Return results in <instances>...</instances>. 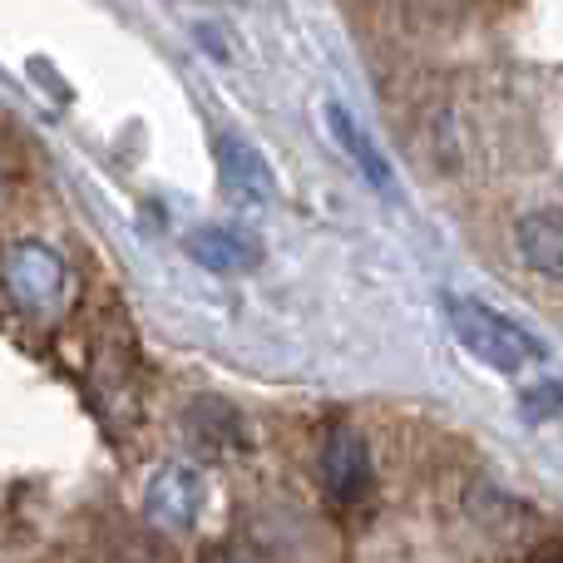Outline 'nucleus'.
Instances as JSON below:
<instances>
[{
    "label": "nucleus",
    "mask_w": 563,
    "mask_h": 563,
    "mask_svg": "<svg viewBox=\"0 0 563 563\" xmlns=\"http://www.w3.org/2000/svg\"><path fill=\"white\" fill-rule=\"evenodd\" d=\"M440 307H445L450 336H455L479 366L499 371V376H519L525 366L544 361V341L529 336V331L519 327L515 317H505V311L485 307V301H475V297H445Z\"/></svg>",
    "instance_id": "1"
},
{
    "label": "nucleus",
    "mask_w": 563,
    "mask_h": 563,
    "mask_svg": "<svg viewBox=\"0 0 563 563\" xmlns=\"http://www.w3.org/2000/svg\"><path fill=\"white\" fill-rule=\"evenodd\" d=\"M321 479H327L331 499H341V505L366 499L371 479H376V465H371V445L356 426L327 430V440H321Z\"/></svg>",
    "instance_id": "2"
},
{
    "label": "nucleus",
    "mask_w": 563,
    "mask_h": 563,
    "mask_svg": "<svg viewBox=\"0 0 563 563\" xmlns=\"http://www.w3.org/2000/svg\"><path fill=\"white\" fill-rule=\"evenodd\" d=\"M5 282H10V291H15L25 307H35V311L59 307L65 291H69L65 263H59L45 243H20L15 253L5 257Z\"/></svg>",
    "instance_id": "3"
},
{
    "label": "nucleus",
    "mask_w": 563,
    "mask_h": 563,
    "mask_svg": "<svg viewBox=\"0 0 563 563\" xmlns=\"http://www.w3.org/2000/svg\"><path fill=\"white\" fill-rule=\"evenodd\" d=\"M218 174H223V188L233 203L243 208H267L277 198V174L263 154H257L247 139L223 134L218 139Z\"/></svg>",
    "instance_id": "4"
},
{
    "label": "nucleus",
    "mask_w": 563,
    "mask_h": 563,
    "mask_svg": "<svg viewBox=\"0 0 563 563\" xmlns=\"http://www.w3.org/2000/svg\"><path fill=\"white\" fill-rule=\"evenodd\" d=\"M184 253L194 257L198 267H208V273H253L257 263H263V243L247 233H238V228H223V223H208V228H194V233L184 238Z\"/></svg>",
    "instance_id": "5"
},
{
    "label": "nucleus",
    "mask_w": 563,
    "mask_h": 563,
    "mask_svg": "<svg viewBox=\"0 0 563 563\" xmlns=\"http://www.w3.org/2000/svg\"><path fill=\"white\" fill-rule=\"evenodd\" d=\"M203 509V475L194 465H168L148 485V515L168 529H188Z\"/></svg>",
    "instance_id": "6"
},
{
    "label": "nucleus",
    "mask_w": 563,
    "mask_h": 563,
    "mask_svg": "<svg viewBox=\"0 0 563 563\" xmlns=\"http://www.w3.org/2000/svg\"><path fill=\"white\" fill-rule=\"evenodd\" d=\"M515 253L544 277H563V208H534L515 223Z\"/></svg>",
    "instance_id": "7"
},
{
    "label": "nucleus",
    "mask_w": 563,
    "mask_h": 563,
    "mask_svg": "<svg viewBox=\"0 0 563 563\" xmlns=\"http://www.w3.org/2000/svg\"><path fill=\"white\" fill-rule=\"evenodd\" d=\"M321 114H327V129H331V139H336L341 148L351 154V164L366 174V184L371 188H396V168L386 164V154H380L376 144H371V134L356 124V114H351L341 99H327L321 104Z\"/></svg>",
    "instance_id": "8"
},
{
    "label": "nucleus",
    "mask_w": 563,
    "mask_h": 563,
    "mask_svg": "<svg viewBox=\"0 0 563 563\" xmlns=\"http://www.w3.org/2000/svg\"><path fill=\"white\" fill-rule=\"evenodd\" d=\"M188 435L203 450H233L243 440V420H238L233 406L223 400H194L188 406Z\"/></svg>",
    "instance_id": "9"
},
{
    "label": "nucleus",
    "mask_w": 563,
    "mask_h": 563,
    "mask_svg": "<svg viewBox=\"0 0 563 563\" xmlns=\"http://www.w3.org/2000/svg\"><path fill=\"white\" fill-rule=\"evenodd\" d=\"M519 410H525V420H549L554 410H563V386H559V380L529 386L525 396H519Z\"/></svg>",
    "instance_id": "10"
},
{
    "label": "nucleus",
    "mask_w": 563,
    "mask_h": 563,
    "mask_svg": "<svg viewBox=\"0 0 563 563\" xmlns=\"http://www.w3.org/2000/svg\"><path fill=\"white\" fill-rule=\"evenodd\" d=\"M208 563H263L253 554V549H238V544H228V549H213V554H208Z\"/></svg>",
    "instance_id": "11"
},
{
    "label": "nucleus",
    "mask_w": 563,
    "mask_h": 563,
    "mask_svg": "<svg viewBox=\"0 0 563 563\" xmlns=\"http://www.w3.org/2000/svg\"><path fill=\"white\" fill-rule=\"evenodd\" d=\"M529 563H563V544H544L529 554Z\"/></svg>",
    "instance_id": "12"
}]
</instances>
